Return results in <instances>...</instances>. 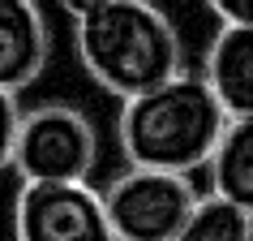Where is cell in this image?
I'll return each instance as SVG.
<instances>
[{"label":"cell","instance_id":"6da1fadb","mask_svg":"<svg viewBox=\"0 0 253 241\" xmlns=\"http://www.w3.org/2000/svg\"><path fill=\"white\" fill-rule=\"evenodd\" d=\"M223 125H227V117L214 104L202 73L180 69L168 82L125 99L116 134H120L125 160L133 168L193 173V168H202L211 160Z\"/></svg>","mask_w":253,"mask_h":241},{"label":"cell","instance_id":"7a4b0ae2","mask_svg":"<svg viewBox=\"0 0 253 241\" xmlns=\"http://www.w3.org/2000/svg\"><path fill=\"white\" fill-rule=\"evenodd\" d=\"M78 56L103 91L129 99L180 73V35L150 0H99L78 13Z\"/></svg>","mask_w":253,"mask_h":241},{"label":"cell","instance_id":"3957f363","mask_svg":"<svg viewBox=\"0 0 253 241\" xmlns=\"http://www.w3.org/2000/svg\"><path fill=\"white\" fill-rule=\"evenodd\" d=\"M99 160V138L86 112L69 104H39L17 117L9 168L22 181H86Z\"/></svg>","mask_w":253,"mask_h":241},{"label":"cell","instance_id":"277c9868","mask_svg":"<svg viewBox=\"0 0 253 241\" xmlns=\"http://www.w3.org/2000/svg\"><path fill=\"white\" fill-rule=\"evenodd\" d=\"M107 228L116 241H172L185 224V215L198 202V189L189 173H163V168H133L99 189Z\"/></svg>","mask_w":253,"mask_h":241},{"label":"cell","instance_id":"5b68a950","mask_svg":"<svg viewBox=\"0 0 253 241\" xmlns=\"http://www.w3.org/2000/svg\"><path fill=\"white\" fill-rule=\"evenodd\" d=\"M17 241H116L99 189L86 181H22L13 202Z\"/></svg>","mask_w":253,"mask_h":241},{"label":"cell","instance_id":"8992f818","mask_svg":"<svg viewBox=\"0 0 253 241\" xmlns=\"http://www.w3.org/2000/svg\"><path fill=\"white\" fill-rule=\"evenodd\" d=\"M202 82L211 86L214 104L227 120L253 117V26L249 22H223L214 35Z\"/></svg>","mask_w":253,"mask_h":241},{"label":"cell","instance_id":"52a82bcc","mask_svg":"<svg viewBox=\"0 0 253 241\" xmlns=\"http://www.w3.org/2000/svg\"><path fill=\"white\" fill-rule=\"evenodd\" d=\"M47 22L35 0H0V86L22 91L47 65Z\"/></svg>","mask_w":253,"mask_h":241},{"label":"cell","instance_id":"ba28073f","mask_svg":"<svg viewBox=\"0 0 253 241\" xmlns=\"http://www.w3.org/2000/svg\"><path fill=\"white\" fill-rule=\"evenodd\" d=\"M211 194L236 207L253 211V117L227 120L219 142H214L211 160Z\"/></svg>","mask_w":253,"mask_h":241},{"label":"cell","instance_id":"9c48e42d","mask_svg":"<svg viewBox=\"0 0 253 241\" xmlns=\"http://www.w3.org/2000/svg\"><path fill=\"white\" fill-rule=\"evenodd\" d=\"M172 241H253V211L214 198V194H206V198L198 194L193 211L172 233Z\"/></svg>","mask_w":253,"mask_h":241},{"label":"cell","instance_id":"30bf717a","mask_svg":"<svg viewBox=\"0 0 253 241\" xmlns=\"http://www.w3.org/2000/svg\"><path fill=\"white\" fill-rule=\"evenodd\" d=\"M17 117H22V108H17V91H4V86H0V173H4L9 160H13Z\"/></svg>","mask_w":253,"mask_h":241},{"label":"cell","instance_id":"8fae6325","mask_svg":"<svg viewBox=\"0 0 253 241\" xmlns=\"http://www.w3.org/2000/svg\"><path fill=\"white\" fill-rule=\"evenodd\" d=\"M206 4L223 22H249V9H253V0H206Z\"/></svg>","mask_w":253,"mask_h":241},{"label":"cell","instance_id":"7c38bea8","mask_svg":"<svg viewBox=\"0 0 253 241\" xmlns=\"http://www.w3.org/2000/svg\"><path fill=\"white\" fill-rule=\"evenodd\" d=\"M56 4H60V9H65L69 17H78V13H86V9H94L99 0H56Z\"/></svg>","mask_w":253,"mask_h":241}]
</instances>
